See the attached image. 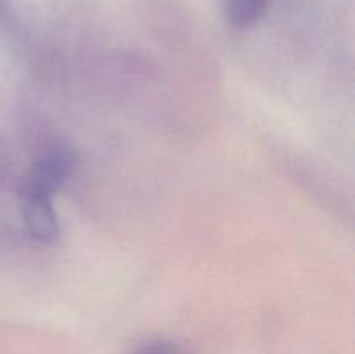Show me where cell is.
Instances as JSON below:
<instances>
[{
  "mask_svg": "<svg viewBox=\"0 0 355 354\" xmlns=\"http://www.w3.org/2000/svg\"><path fill=\"white\" fill-rule=\"evenodd\" d=\"M76 158L73 151L66 148L52 149L45 153L30 167L28 174L21 183L19 193L42 194V196H54L62 184L69 179L75 170Z\"/></svg>",
  "mask_w": 355,
  "mask_h": 354,
  "instance_id": "6da1fadb",
  "label": "cell"
},
{
  "mask_svg": "<svg viewBox=\"0 0 355 354\" xmlns=\"http://www.w3.org/2000/svg\"><path fill=\"white\" fill-rule=\"evenodd\" d=\"M21 214L31 238L52 245L59 238V221L51 196L19 193Z\"/></svg>",
  "mask_w": 355,
  "mask_h": 354,
  "instance_id": "7a4b0ae2",
  "label": "cell"
},
{
  "mask_svg": "<svg viewBox=\"0 0 355 354\" xmlns=\"http://www.w3.org/2000/svg\"><path fill=\"white\" fill-rule=\"evenodd\" d=\"M269 2L270 0H224L225 17L232 26H250L263 16Z\"/></svg>",
  "mask_w": 355,
  "mask_h": 354,
  "instance_id": "3957f363",
  "label": "cell"
},
{
  "mask_svg": "<svg viewBox=\"0 0 355 354\" xmlns=\"http://www.w3.org/2000/svg\"><path fill=\"white\" fill-rule=\"evenodd\" d=\"M134 354H182L179 351V347H175L170 342H149L141 346L139 349L134 351Z\"/></svg>",
  "mask_w": 355,
  "mask_h": 354,
  "instance_id": "277c9868",
  "label": "cell"
}]
</instances>
